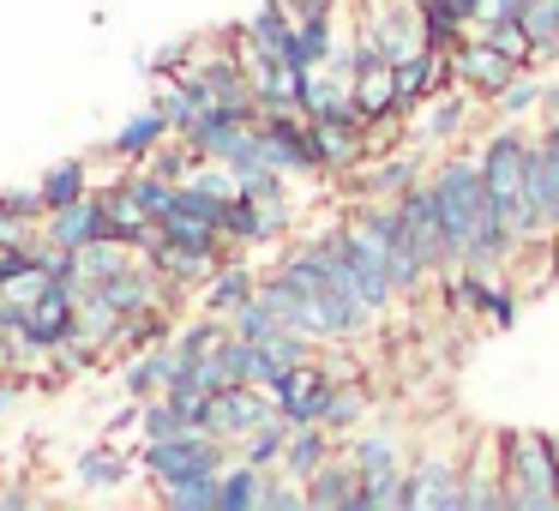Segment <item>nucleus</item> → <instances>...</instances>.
Listing matches in <instances>:
<instances>
[{"label":"nucleus","mask_w":559,"mask_h":511,"mask_svg":"<svg viewBox=\"0 0 559 511\" xmlns=\"http://www.w3.org/2000/svg\"><path fill=\"white\" fill-rule=\"evenodd\" d=\"M475 169H481L487 205H493L499 223H506L511 247H535V241H542L535 211H530V133H518V127L487 133L481 151H475Z\"/></svg>","instance_id":"nucleus-1"},{"label":"nucleus","mask_w":559,"mask_h":511,"mask_svg":"<svg viewBox=\"0 0 559 511\" xmlns=\"http://www.w3.org/2000/svg\"><path fill=\"white\" fill-rule=\"evenodd\" d=\"M506 511H559V439L535 427L506 433Z\"/></svg>","instance_id":"nucleus-2"},{"label":"nucleus","mask_w":559,"mask_h":511,"mask_svg":"<svg viewBox=\"0 0 559 511\" xmlns=\"http://www.w3.org/2000/svg\"><path fill=\"white\" fill-rule=\"evenodd\" d=\"M343 457L361 470V494H355L349 511H403V439L391 427H367V433L343 439Z\"/></svg>","instance_id":"nucleus-3"},{"label":"nucleus","mask_w":559,"mask_h":511,"mask_svg":"<svg viewBox=\"0 0 559 511\" xmlns=\"http://www.w3.org/2000/svg\"><path fill=\"white\" fill-rule=\"evenodd\" d=\"M139 463H145V475L163 487V482H187V475L223 470V463H229V445L211 439L205 427H187V433H175V439H145Z\"/></svg>","instance_id":"nucleus-4"},{"label":"nucleus","mask_w":559,"mask_h":511,"mask_svg":"<svg viewBox=\"0 0 559 511\" xmlns=\"http://www.w3.org/2000/svg\"><path fill=\"white\" fill-rule=\"evenodd\" d=\"M403 511H463V451H415L403 470Z\"/></svg>","instance_id":"nucleus-5"},{"label":"nucleus","mask_w":559,"mask_h":511,"mask_svg":"<svg viewBox=\"0 0 559 511\" xmlns=\"http://www.w3.org/2000/svg\"><path fill=\"white\" fill-rule=\"evenodd\" d=\"M307 145H313L319 175H349V169H361V163L379 151L373 145V127H367L355 109H337V115L307 121Z\"/></svg>","instance_id":"nucleus-6"},{"label":"nucleus","mask_w":559,"mask_h":511,"mask_svg":"<svg viewBox=\"0 0 559 511\" xmlns=\"http://www.w3.org/2000/svg\"><path fill=\"white\" fill-rule=\"evenodd\" d=\"M337 235H343V253H349V271H355L361 301L373 307V313H385V307L397 301V283H391V265H385V235H379L367 217H349Z\"/></svg>","instance_id":"nucleus-7"},{"label":"nucleus","mask_w":559,"mask_h":511,"mask_svg":"<svg viewBox=\"0 0 559 511\" xmlns=\"http://www.w3.org/2000/svg\"><path fill=\"white\" fill-rule=\"evenodd\" d=\"M265 421H277V397H271L265 385H229V391H217L211 409H205V433L223 439L229 451L241 445L247 433H259Z\"/></svg>","instance_id":"nucleus-8"},{"label":"nucleus","mask_w":559,"mask_h":511,"mask_svg":"<svg viewBox=\"0 0 559 511\" xmlns=\"http://www.w3.org/2000/svg\"><path fill=\"white\" fill-rule=\"evenodd\" d=\"M463 511H506V433L463 445Z\"/></svg>","instance_id":"nucleus-9"},{"label":"nucleus","mask_w":559,"mask_h":511,"mask_svg":"<svg viewBox=\"0 0 559 511\" xmlns=\"http://www.w3.org/2000/svg\"><path fill=\"white\" fill-rule=\"evenodd\" d=\"M73 325H79V283H49V289L25 307V319H19L13 337L31 343L37 355H49V349H61V343L73 337Z\"/></svg>","instance_id":"nucleus-10"},{"label":"nucleus","mask_w":559,"mask_h":511,"mask_svg":"<svg viewBox=\"0 0 559 511\" xmlns=\"http://www.w3.org/2000/svg\"><path fill=\"white\" fill-rule=\"evenodd\" d=\"M397 217L409 223V235H415V247H421V259L433 265V277L457 271V247H451L445 217H439V205H433V187H427V181L403 187V193H397Z\"/></svg>","instance_id":"nucleus-11"},{"label":"nucleus","mask_w":559,"mask_h":511,"mask_svg":"<svg viewBox=\"0 0 559 511\" xmlns=\"http://www.w3.org/2000/svg\"><path fill=\"white\" fill-rule=\"evenodd\" d=\"M451 67H457V85L469 91V97H481V103H493L499 91H506L511 79L523 73V67L511 61V55H499L493 43H487V37H475V31L457 43V55H451Z\"/></svg>","instance_id":"nucleus-12"},{"label":"nucleus","mask_w":559,"mask_h":511,"mask_svg":"<svg viewBox=\"0 0 559 511\" xmlns=\"http://www.w3.org/2000/svg\"><path fill=\"white\" fill-rule=\"evenodd\" d=\"M43 241L49 247H91V241H115V223H109V199L91 187L79 205H61V211H49L43 217Z\"/></svg>","instance_id":"nucleus-13"},{"label":"nucleus","mask_w":559,"mask_h":511,"mask_svg":"<svg viewBox=\"0 0 559 511\" xmlns=\"http://www.w3.org/2000/svg\"><path fill=\"white\" fill-rule=\"evenodd\" d=\"M331 391H337V379H331L319 361H301L295 373H283L277 385H271V397H277V415H283V421L301 427V421H325Z\"/></svg>","instance_id":"nucleus-14"},{"label":"nucleus","mask_w":559,"mask_h":511,"mask_svg":"<svg viewBox=\"0 0 559 511\" xmlns=\"http://www.w3.org/2000/svg\"><path fill=\"white\" fill-rule=\"evenodd\" d=\"M349 109L361 115L367 127H373V139H379V133H391V127L403 121V115H397V85H391V61H367L361 73H355V85H349Z\"/></svg>","instance_id":"nucleus-15"},{"label":"nucleus","mask_w":559,"mask_h":511,"mask_svg":"<svg viewBox=\"0 0 559 511\" xmlns=\"http://www.w3.org/2000/svg\"><path fill=\"white\" fill-rule=\"evenodd\" d=\"M163 139H175V127H169V115H163L157 103H151V109H139L133 121H127L121 133H115L109 145H103V157H109V163H127V169H133V163H145L151 151L163 145Z\"/></svg>","instance_id":"nucleus-16"},{"label":"nucleus","mask_w":559,"mask_h":511,"mask_svg":"<svg viewBox=\"0 0 559 511\" xmlns=\"http://www.w3.org/2000/svg\"><path fill=\"white\" fill-rule=\"evenodd\" d=\"M355 494H361V470L343 457V445H337V457H325L307 475V511H349Z\"/></svg>","instance_id":"nucleus-17"},{"label":"nucleus","mask_w":559,"mask_h":511,"mask_svg":"<svg viewBox=\"0 0 559 511\" xmlns=\"http://www.w3.org/2000/svg\"><path fill=\"white\" fill-rule=\"evenodd\" d=\"M181 73H193V85L205 91L211 103H253V85H247V67L235 49H217V55H205V61L181 67Z\"/></svg>","instance_id":"nucleus-18"},{"label":"nucleus","mask_w":559,"mask_h":511,"mask_svg":"<svg viewBox=\"0 0 559 511\" xmlns=\"http://www.w3.org/2000/svg\"><path fill=\"white\" fill-rule=\"evenodd\" d=\"M253 295H259V277L229 253V259H223V265L205 277V313H211V319H229L235 307H247Z\"/></svg>","instance_id":"nucleus-19"},{"label":"nucleus","mask_w":559,"mask_h":511,"mask_svg":"<svg viewBox=\"0 0 559 511\" xmlns=\"http://www.w3.org/2000/svg\"><path fill=\"white\" fill-rule=\"evenodd\" d=\"M325 457H337V433H331V427H319V421H301V427H289V451H283V475H295V482L307 487V475H313Z\"/></svg>","instance_id":"nucleus-20"},{"label":"nucleus","mask_w":559,"mask_h":511,"mask_svg":"<svg viewBox=\"0 0 559 511\" xmlns=\"http://www.w3.org/2000/svg\"><path fill=\"white\" fill-rule=\"evenodd\" d=\"M223 325H229L235 337H247V343H271V349H289V343H313V337H301V331L283 325V319L271 313V307L259 301V295H253L247 307H235V313L223 319Z\"/></svg>","instance_id":"nucleus-21"},{"label":"nucleus","mask_w":559,"mask_h":511,"mask_svg":"<svg viewBox=\"0 0 559 511\" xmlns=\"http://www.w3.org/2000/svg\"><path fill=\"white\" fill-rule=\"evenodd\" d=\"M43 199H49V211H61V205H79V199L91 193V163L85 157H61V163H49V169H43Z\"/></svg>","instance_id":"nucleus-22"},{"label":"nucleus","mask_w":559,"mask_h":511,"mask_svg":"<svg viewBox=\"0 0 559 511\" xmlns=\"http://www.w3.org/2000/svg\"><path fill=\"white\" fill-rule=\"evenodd\" d=\"M157 499H163L169 511H217V506H223V470L187 475V482H163Z\"/></svg>","instance_id":"nucleus-23"},{"label":"nucleus","mask_w":559,"mask_h":511,"mask_svg":"<svg viewBox=\"0 0 559 511\" xmlns=\"http://www.w3.org/2000/svg\"><path fill=\"white\" fill-rule=\"evenodd\" d=\"M247 37L259 43V49H271V55H289V37H295V7L289 0H265L253 19H247Z\"/></svg>","instance_id":"nucleus-24"},{"label":"nucleus","mask_w":559,"mask_h":511,"mask_svg":"<svg viewBox=\"0 0 559 511\" xmlns=\"http://www.w3.org/2000/svg\"><path fill=\"white\" fill-rule=\"evenodd\" d=\"M265 475L259 463H223V506L217 511H259L265 506Z\"/></svg>","instance_id":"nucleus-25"},{"label":"nucleus","mask_w":559,"mask_h":511,"mask_svg":"<svg viewBox=\"0 0 559 511\" xmlns=\"http://www.w3.org/2000/svg\"><path fill=\"white\" fill-rule=\"evenodd\" d=\"M289 427H295V421H283V415H277V421H265L259 433H247L241 445H235V451H241V463H259V470H283V451H289Z\"/></svg>","instance_id":"nucleus-26"},{"label":"nucleus","mask_w":559,"mask_h":511,"mask_svg":"<svg viewBox=\"0 0 559 511\" xmlns=\"http://www.w3.org/2000/svg\"><path fill=\"white\" fill-rule=\"evenodd\" d=\"M199 163H205V157H199V151L187 145L181 133H175V145L163 139V145L145 157V169H151V175H163V181H175V187H181V181H193V175H199Z\"/></svg>","instance_id":"nucleus-27"},{"label":"nucleus","mask_w":559,"mask_h":511,"mask_svg":"<svg viewBox=\"0 0 559 511\" xmlns=\"http://www.w3.org/2000/svg\"><path fill=\"white\" fill-rule=\"evenodd\" d=\"M73 482L79 487H121L127 482V457L109 451V445H97V451H85V457L73 463Z\"/></svg>","instance_id":"nucleus-28"},{"label":"nucleus","mask_w":559,"mask_h":511,"mask_svg":"<svg viewBox=\"0 0 559 511\" xmlns=\"http://www.w3.org/2000/svg\"><path fill=\"white\" fill-rule=\"evenodd\" d=\"M523 31H530V43H535V55H554V43H559V0H523Z\"/></svg>","instance_id":"nucleus-29"},{"label":"nucleus","mask_w":559,"mask_h":511,"mask_svg":"<svg viewBox=\"0 0 559 511\" xmlns=\"http://www.w3.org/2000/svg\"><path fill=\"white\" fill-rule=\"evenodd\" d=\"M361 415H367V391H361V385H337V391H331V403H325V421H319V427H331V433L343 439L355 421H361Z\"/></svg>","instance_id":"nucleus-30"},{"label":"nucleus","mask_w":559,"mask_h":511,"mask_svg":"<svg viewBox=\"0 0 559 511\" xmlns=\"http://www.w3.org/2000/svg\"><path fill=\"white\" fill-rule=\"evenodd\" d=\"M139 427H145V439H175V433H187V421H181V409H175V397H169V391L145 403Z\"/></svg>","instance_id":"nucleus-31"},{"label":"nucleus","mask_w":559,"mask_h":511,"mask_svg":"<svg viewBox=\"0 0 559 511\" xmlns=\"http://www.w3.org/2000/svg\"><path fill=\"white\" fill-rule=\"evenodd\" d=\"M535 97H547V91L535 85L530 73H518V79H511V85L493 97V109H499V115H530V109H535Z\"/></svg>","instance_id":"nucleus-32"},{"label":"nucleus","mask_w":559,"mask_h":511,"mask_svg":"<svg viewBox=\"0 0 559 511\" xmlns=\"http://www.w3.org/2000/svg\"><path fill=\"white\" fill-rule=\"evenodd\" d=\"M0 211L19 223H43L49 217V199H43V187H19V193H0Z\"/></svg>","instance_id":"nucleus-33"},{"label":"nucleus","mask_w":559,"mask_h":511,"mask_svg":"<svg viewBox=\"0 0 559 511\" xmlns=\"http://www.w3.org/2000/svg\"><path fill=\"white\" fill-rule=\"evenodd\" d=\"M415 175H421V163H385V169H373V175H367V193L397 199L403 187H415Z\"/></svg>","instance_id":"nucleus-34"},{"label":"nucleus","mask_w":559,"mask_h":511,"mask_svg":"<svg viewBox=\"0 0 559 511\" xmlns=\"http://www.w3.org/2000/svg\"><path fill=\"white\" fill-rule=\"evenodd\" d=\"M259 511H307V487L295 482V475H289V482H271V475H265V506H259Z\"/></svg>","instance_id":"nucleus-35"},{"label":"nucleus","mask_w":559,"mask_h":511,"mask_svg":"<svg viewBox=\"0 0 559 511\" xmlns=\"http://www.w3.org/2000/svg\"><path fill=\"white\" fill-rule=\"evenodd\" d=\"M518 13H523V0H475L469 31H487V25H499V19H518Z\"/></svg>","instance_id":"nucleus-36"},{"label":"nucleus","mask_w":559,"mask_h":511,"mask_svg":"<svg viewBox=\"0 0 559 511\" xmlns=\"http://www.w3.org/2000/svg\"><path fill=\"white\" fill-rule=\"evenodd\" d=\"M463 121H469V103H463V97H451V103H439V115L427 121V133H433V139H451Z\"/></svg>","instance_id":"nucleus-37"},{"label":"nucleus","mask_w":559,"mask_h":511,"mask_svg":"<svg viewBox=\"0 0 559 511\" xmlns=\"http://www.w3.org/2000/svg\"><path fill=\"white\" fill-rule=\"evenodd\" d=\"M487 319H493V325H518V295H511V283H493V301H487Z\"/></svg>","instance_id":"nucleus-38"},{"label":"nucleus","mask_w":559,"mask_h":511,"mask_svg":"<svg viewBox=\"0 0 559 511\" xmlns=\"http://www.w3.org/2000/svg\"><path fill=\"white\" fill-rule=\"evenodd\" d=\"M427 13H451V19H463L469 25V13H475V0H421Z\"/></svg>","instance_id":"nucleus-39"},{"label":"nucleus","mask_w":559,"mask_h":511,"mask_svg":"<svg viewBox=\"0 0 559 511\" xmlns=\"http://www.w3.org/2000/svg\"><path fill=\"white\" fill-rule=\"evenodd\" d=\"M25 506H37V494H25V487H7L0 494V511H25Z\"/></svg>","instance_id":"nucleus-40"},{"label":"nucleus","mask_w":559,"mask_h":511,"mask_svg":"<svg viewBox=\"0 0 559 511\" xmlns=\"http://www.w3.org/2000/svg\"><path fill=\"white\" fill-rule=\"evenodd\" d=\"M19 397V379L13 373H0V415H7V403H13Z\"/></svg>","instance_id":"nucleus-41"},{"label":"nucleus","mask_w":559,"mask_h":511,"mask_svg":"<svg viewBox=\"0 0 559 511\" xmlns=\"http://www.w3.org/2000/svg\"><path fill=\"white\" fill-rule=\"evenodd\" d=\"M547 61H559V43H554V55H547Z\"/></svg>","instance_id":"nucleus-42"}]
</instances>
